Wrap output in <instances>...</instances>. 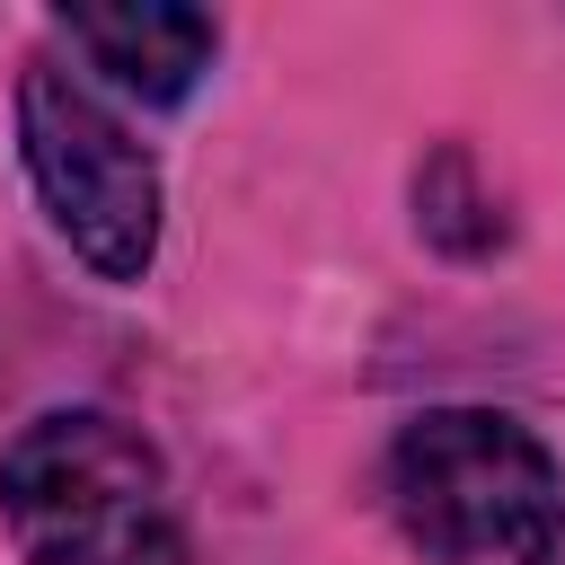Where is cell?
Listing matches in <instances>:
<instances>
[{
  "label": "cell",
  "mask_w": 565,
  "mask_h": 565,
  "mask_svg": "<svg viewBox=\"0 0 565 565\" xmlns=\"http://www.w3.org/2000/svg\"><path fill=\"white\" fill-rule=\"evenodd\" d=\"M0 512L26 565H185L168 459L97 406H53L0 450Z\"/></svg>",
  "instance_id": "2"
},
{
  "label": "cell",
  "mask_w": 565,
  "mask_h": 565,
  "mask_svg": "<svg viewBox=\"0 0 565 565\" xmlns=\"http://www.w3.org/2000/svg\"><path fill=\"white\" fill-rule=\"evenodd\" d=\"M547 565H565V539H556V556H547Z\"/></svg>",
  "instance_id": "5"
},
{
  "label": "cell",
  "mask_w": 565,
  "mask_h": 565,
  "mask_svg": "<svg viewBox=\"0 0 565 565\" xmlns=\"http://www.w3.org/2000/svg\"><path fill=\"white\" fill-rule=\"evenodd\" d=\"M388 521L433 565H547L565 539V477L530 424L433 406L388 441Z\"/></svg>",
  "instance_id": "1"
},
{
  "label": "cell",
  "mask_w": 565,
  "mask_h": 565,
  "mask_svg": "<svg viewBox=\"0 0 565 565\" xmlns=\"http://www.w3.org/2000/svg\"><path fill=\"white\" fill-rule=\"evenodd\" d=\"M88 71H106L141 106H177L212 71V18L177 0H124V9H62L53 18Z\"/></svg>",
  "instance_id": "4"
},
{
  "label": "cell",
  "mask_w": 565,
  "mask_h": 565,
  "mask_svg": "<svg viewBox=\"0 0 565 565\" xmlns=\"http://www.w3.org/2000/svg\"><path fill=\"white\" fill-rule=\"evenodd\" d=\"M18 150L53 212V230L106 274L141 282L159 247V159L132 141V124L62 62H35L18 79Z\"/></svg>",
  "instance_id": "3"
}]
</instances>
